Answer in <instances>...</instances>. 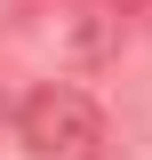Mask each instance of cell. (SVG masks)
I'll list each match as a JSON object with an SVG mask.
<instances>
[{"mask_svg":"<svg viewBox=\"0 0 152 160\" xmlns=\"http://www.w3.org/2000/svg\"><path fill=\"white\" fill-rule=\"evenodd\" d=\"M16 136L32 160H104V112H96V96H80V88H64V80H48V88H32L16 112Z\"/></svg>","mask_w":152,"mask_h":160,"instance_id":"cell-1","label":"cell"}]
</instances>
